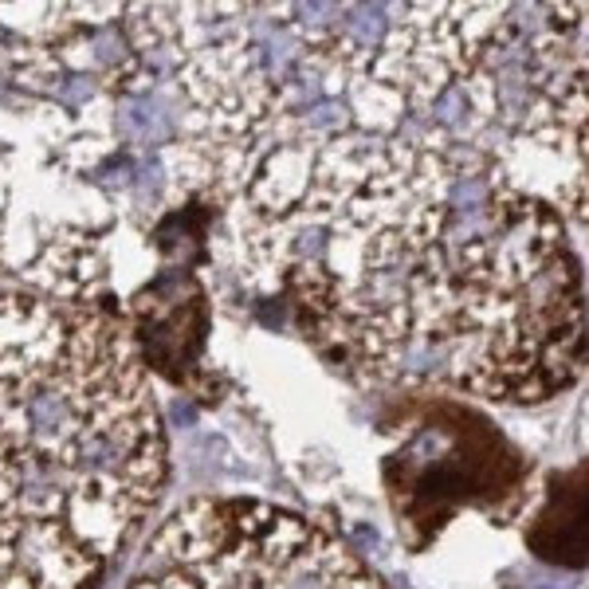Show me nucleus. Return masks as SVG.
<instances>
[{"instance_id":"423d86ee","label":"nucleus","mask_w":589,"mask_h":589,"mask_svg":"<svg viewBox=\"0 0 589 589\" xmlns=\"http://www.w3.org/2000/svg\"><path fill=\"white\" fill-rule=\"evenodd\" d=\"M91 79H83V75H75V79H68V83H63V87L56 91L59 98H63V103H71V107H79V103H87L91 98Z\"/></svg>"},{"instance_id":"f03ea898","label":"nucleus","mask_w":589,"mask_h":589,"mask_svg":"<svg viewBox=\"0 0 589 589\" xmlns=\"http://www.w3.org/2000/svg\"><path fill=\"white\" fill-rule=\"evenodd\" d=\"M353 107L350 103H342V98H323L318 107H311L303 115V127L311 130V134H330V137H338L342 130H350L353 127Z\"/></svg>"},{"instance_id":"39448f33","label":"nucleus","mask_w":589,"mask_h":589,"mask_svg":"<svg viewBox=\"0 0 589 589\" xmlns=\"http://www.w3.org/2000/svg\"><path fill=\"white\" fill-rule=\"evenodd\" d=\"M127 56V44H122V36H118L115 28H107V32H98L95 36V59L98 63H118V59Z\"/></svg>"},{"instance_id":"f257e3e1","label":"nucleus","mask_w":589,"mask_h":589,"mask_svg":"<svg viewBox=\"0 0 589 589\" xmlns=\"http://www.w3.org/2000/svg\"><path fill=\"white\" fill-rule=\"evenodd\" d=\"M118 134L134 146H161L173 137V115L157 95H134L118 107Z\"/></svg>"},{"instance_id":"20e7f679","label":"nucleus","mask_w":589,"mask_h":589,"mask_svg":"<svg viewBox=\"0 0 589 589\" xmlns=\"http://www.w3.org/2000/svg\"><path fill=\"white\" fill-rule=\"evenodd\" d=\"M79 464L91 471H115L122 464V444L110 432H95V436L79 444Z\"/></svg>"},{"instance_id":"7ed1b4c3","label":"nucleus","mask_w":589,"mask_h":589,"mask_svg":"<svg viewBox=\"0 0 589 589\" xmlns=\"http://www.w3.org/2000/svg\"><path fill=\"white\" fill-rule=\"evenodd\" d=\"M28 417L36 424V432L44 436H59V432L71 424V405L59 397V393H36L28 405Z\"/></svg>"}]
</instances>
